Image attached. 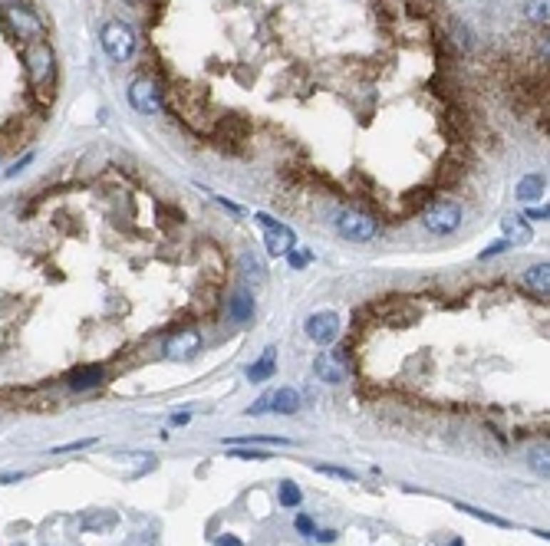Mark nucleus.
Listing matches in <instances>:
<instances>
[{
	"label": "nucleus",
	"instance_id": "nucleus-15",
	"mask_svg": "<svg viewBox=\"0 0 550 546\" xmlns=\"http://www.w3.org/2000/svg\"><path fill=\"white\" fill-rule=\"evenodd\" d=\"M228 316H231L234 323H248L250 316H254V299H250L248 290H238L234 299L228 303Z\"/></svg>",
	"mask_w": 550,
	"mask_h": 546
},
{
	"label": "nucleus",
	"instance_id": "nucleus-28",
	"mask_svg": "<svg viewBox=\"0 0 550 546\" xmlns=\"http://www.w3.org/2000/svg\"><path fill=\"white\" fill-rule=\"evenodd\" d=\"M244 267H248V270H250V277H258V280H264V264H260V260H254V257H244Z\"/></svg>",
	"mask_w": 550,
	"mask_h": 546
},
{
	"label": "nucleus",
	"instance_id": "nucleus-4",
	"mask_svg": "<svg viewBox=\"0 0 550 546\" xmlns=\"http://www.w3.org/2000/svg\"><path fill=\"white\" fill-rule=\"evenodd\" d=\"M4 30H7L10 36H17V40L34 43L44 36V20L36 17L30 7H17V4H14V7L4 10Z\"/></svg>",
	"mask_w": 550,
	"mask_h": 546
},
{
	"label": "nucleus",
	"instance_id": "nucleus-10",
	"mask_svg": "<svg viewBox=\"0 0 550 546\" xmlns=\"http://www.w3.org/2000/svg\"><path fill=\"white\" fill-rule=\"evenodd\" d=\"M313 376L323 378V382H330V385H340L346 378L343 359L336 356V352H320L317 362H313Z\"/></svg>",
	"mask_w": 550,
	"mask_h": 546
},
{
	"label": "nucleus",
	"instance_id": "nucleus-22",
	"mask_svg": "<svg viewBox=\"0 0 550 546\" xmlns=\"http://www.w3.org/2000/svg\"><path fill=\"white\" fill-rule=\"evenodd\" d=\"M547 7H550V0H531L527 4V17L534 24H547Z\"/></svg>",
	"mask_w": 550,
	"mask_h": 546
},
{
	"label": "nucleus",
	"instance_id": "nucleus-20",
	"mask_svg": "<svg viewBox=\"0 0 550 546\" xmlns=\"http://www.w3.org/2000/svg\"><path fill=\"white\" fill-rule=\"evenodd\" d=\"M527 458H531L534 474H541V478H547V474H550V464H547V444H537V448H534V451L527 454Z\"/></svg>",
	"mask_w": 550,
	"mask_h": 546
},
{
	"label": "nucleus",
	"instance_id": "nucleus-37",
	"mask_svg": "<svg viewBox=\"0 0 550 546\" xmlns=\"http://www.w3.org/2000/svg\"><path fill=\"white\" fill-rule=\"evenodd\" d=\"M527 214H531L534 221H547V205H544V207H531Z\"/></svg>",
	"mask_w": 550,
	"mask_h": 546
},
{
	"label": "nucleus",
	"instance_id": "nucleus-14",
	"mask_svg": "<svg viewBox=\"0 0 550 546\" xmlns=\"http://www.w3.org/2000/svg\"><path fill=\"white\" fill-rule=\"evenodd\" d=\"M547 191V178L544 175H527L517 181V201H537Z\"/></svg>",
	"mask_w": 550,
	"mask_h": 546
},
{
	"label": "nucleus",
	"instance_id": "nucleus-9",
	"mask_svg": "<svg viewBox=\"0 0 550 546\" xmlns=\"http://www.w3.org/2000/svg\"><path fill=\"white\" fill-rule=\"evenodd\" d=\"M303 329H307V336L317 342V346H330V342H336V336H340V316H336L333 309L313 313Z\"/></svg>",
	"mask_w": 550,
	"mask_h": 546
},
{
	"label": "nucleus",
	"instance_id": "nucleus-34",
	"mask_svg": "<svg viewBox=\"0 0 550 546\" xmlns=\"http://www.w3.org/2000/svg\"><path fill=\"white\" fill-rule=\"evenodd\" d=\"M264 411H270V395H264V398H260L258 405L248 411V415H264Z\"/></svg>",
	"mask_w": 550,
	"mask_h": 546
},
{
	"label": "nucleus",
	"instance_id": "nucleus-19",
	"mask_svg": "<svg viewBox=\"0 0 550 546\" xmlns=\"http://www.w3.org/2000/svg\"><path fill=\"white\" fill-rule=\"evenodd\" d=\"M458 510H464L468 517H474V520H484V523H491V527H501V530H507L511 523L504 520V517H494V513H488V510H478V507H468V504H458Z\"/></svg>",
	"mask_w": 550,
	"mask_h": 546
},
{
	"label": "nucleus",
	"instance_id": "nucleus-16",
	"mask_svg": "<svg viewBox=\"0 0 550 546\" xmlns=\"http://www.w3.org/2000/svg\"><path fill=\"white\" fill-rule=\"evenodd\" d=\"M524 283L531 287V290H537L541 297H547L550 293V264L544 260V264H534L531 270L524 273Z\"/></svg>",
	"mask_w": 550,
	"mask_h": 546
},
{
	"label": "nucleus",
	"instance_id": "nucleus-26",
	"mask_svg": "<svg viewBox=\"0 0 550 546\" xmlns=\"http://www.w3.org/2000/svg\"><path fill=\"white\" fill-rule=\"evenodd\" d=\"M96 438H83V441H73V444H60V448H53V454H69V451H83V448H93Z\"/></svg>",
	"mask_w": 550,
	"mask_h": 546
},
{
	"label": "nucleus",
	"instance_id": "nucleus-25",
	"mask_svg": "<svg viewBox=\"0 0 550 546\" xmlns=\"http://www.w3.org/2000/svg\"><path fill=\"white\" fill-rule=\"evenodd\" d=\"M293 527H297V533H303V537H313V533H317V523H313V517H310V513H297Z\"/></svg>",
	"mask_w": 550,
	"mask_h": 546
},
{
	"label": "nucleus",
	"instance_id": "nucleus-32",
	"mask_svg": "<svg viewBox=\"0 0 550 546\" xmlns=\"http://www.w3.org/2000/svg\"><path fill=\"white\" fill-rule=\"evenodd\" d=\"M336 537H340L336 530H317V533H313V540H317V543H336Z\"/></svg>",
	"mask_w": 550,
	"mask_h": 546
},
{
	"label": "nucleus",
	"instance_id": "nucleus-21",
	"mask_svg": "<svg viewBox=\"0 0 550 546\" xmlns=\"http://www.w3.org/2000/svg\"><path fill=\"white\" fill-rule=\"evenodd\" d=\"M287 260H290L293 270H303L307 264H313V254H310V250H303V247H290V250H287Z\"/></svg>",
	"mask_w": 550,
	"mask_h": 546
},
{
	"label": "nucleus",
	"instance_id": "nucleus-1",
	"mask_svg": "<svg viewBox=\"0 0 550 546\" xmlns=\"http://www.w3.org/2000/svg\"><path fill=\"white\" fill-rule=\"evenodd\" d=\"M26 60V73H30V86L34 89H50L53 79H56V60H53V50L46 40H34L24 53Z\"/></svg>",
	"mask_w": 550,
	"mask_h": 546
},
{
	"label": "nucleus",
	"instance_id": "nucleus-36",
	"mask_svg": "<svg viewBox=\"0 0 550 546\" xmlns=\"http://www.w3.org/2000/svg\"><path fill=\"white\" fill-rule=\"evenodd\" d=\"M188 421H191V415H188V411H178V415H172V425H175V428L188 425Z\"/></svg>",
	"mask_w": 550,
	"mask_h": 546
},
{
	"label": "nucleus",
	"instance_id": "nucleus-35",
	"mask_svg": "<svg viewBox=\"0 0 550 546\" xmlns=\"http://www.w3.org/2000/svg\"><path fill=\"white\" fill-rule=\"evenodd\" d=\"M26 474L24 470H10V474H0V484H17V480H24Z\"/></svg>",
	"mask_w": 550,
	"mask_h": 546
},
{
	"label": "nucleus",
	"instance_id": "nucleus-2",
	"mask_svg": "<svg viewBox=\"0 0 550 546\" xmlns=\"http://www.w3.org/2000/svg\"><path fill=\"white\" fill-rule=\"evenodd\" d=\"M333 227L340 237L352 240V244H366V240L376 237V221H372L366 211H356V207H343V211H336L333 217Z\"/></svg>",
	"mask_w": 550,
	"mask_h": 546
},
{
	"label": "nucleus",
	"instance_id": "nucleus-24",
	"mask_svg": "<svg viewBox=\"0 0 550 546\" xmlns=\"http://www.w3.org/2000/svg\"><path fill=\"white\" fill-rule=\"evenodd\" d=\"M320 474H330V478H340V480H356V474L346 468H336V464H317Z\"/></svg>",
	"mask_w": 550,
	"mask_h": 546
},
{
	"label": "nucleus",
	"instance_id": "nucleus-33",
	"mask_svg": "<svg viewBox=\"0 0 550 546\" xmlns=\"http://www.w3.org/2000/svg\"><path fill=\"white\" fill-rule=\"evenodd\" d=\"M30 162H34V155H24V158H20V162H14V168H7L4 175H7V178H14V175H17V171H24Z\"/></svg>",
	"mask_w": 550,
	"mask_h": 546
},
{
	"label": "nucleus",
	"instance_id": "nucleus-11",
	"mask_svg": "<svg viewBox=\"0 0 550 546\" xmlns=\"http://www.w3.org/2000/svg\"><path fill=\"white\" fill-rule=\"evenodd\" d=\"M300 405H303L300 392L290 388V385H284V388H277V392L270 395V411H277V415H297Z\"/></svg>",
	"mask_w": 550,
	"mask_h": 546
},
{
	"label": "nucleus",
	"instance_id": "nucleus-12",
	"mask_svg": "<svg viewBox=\"0 0 550 546\" xmlns=\"http://www.w3.org/2000/svg\"><path fill=\"white\" fill-rule=\"evenodd\" d=\"M103 366H83V369H73V372H69V388H73V392H86V388H96V385L103 382Z\"/></svg>",
	"mask_w": 550,
	"mask_h": 546
},
{
	"label": "nucleus",
	"instance_id": "nucleus-27",
	"mask_svg": "<svg viewBox=\"0 0 550 546\" xmlns=\"http://www.w3.org/2000/svg\"><path fill=\"white\" fill-rule=\"evenodd\" d=\"M254 441L258 444H290V438H264L260 435V438H241V441H231V444H254Z\"/></svg>",
	"mask_w": 550,
	"mask_h": 546
},
{
	"label": "nucleus",
	"instance_id": "nucleus-8",
	"mask_svg": "<svg viewBox=\"0 0 550 546\" xmlns=\"http://www.w3.org/2000/svg\"><path fill=\"white\" fill-rule=\"evenodd\" d=\"M201 352V333L198 329H178L175 336H168L165 339V356L168 359H178V362H188V359H195Z\"/></svg>",
	"mask_w": 550,
	"mask_h": 546
},
{
	"label": "nucleus",
	"instance_id": "nucleus-17",
	"mask_svg": "<svg viewBox=\"0 0 550 546\" xmlns=\"http://www.w3.org/2000/svg\"><path fill=\"white\" fill-rule=\"evenodd\" d=\"M501 227H504L507 240H521V244H527V240H531V227H527L524 217H504V221H501Z\"/></svg>",
	"mask_w": 550,
	"mask_h": 546
},
{
	"label": "nucleus",
	"instance_id": "nucleus-5",
	"mask_svg": "<svg viewBox=\"0 0 550 546\" xmlns=\"http://www.w3.org/2000/svg\"><path fill=\"white\" fill-rule=\"evenodd\" d=\"M254 221L264 227V234H267V254H270V257H280V254H287L290 247H297V237H293V231L287 227V224L274 221L270 214H254Z\"/></svg>",
	"mask_w": 550,
	"mask_h": 546
},
{
	"label": "nucleus",
	"instance_id": "nucleus-31",
	"mask_svg": "<svg viewBox=\"0 0 550 546\" xmlns=\"http://www.w3.org/2000/svg\"><path fill=\"white\" fill-rule=\"evenodd\" d=\"M452 30H455V43H458V46H462V50H468V43H472V40H468V30H464L462 24H452Z\"/></svg>",
	"mask_w": 550,
	"mask_h": 546
},
{
	"label": "nucleus",
	"instance_id": "nucleus-13",
	"mask_svg": "<svg viewBox=\"0 0 550 546\" xmlns=\"http://www.w3.org/2000/svg\"><path fill=\"white\" fill-rule=\"evenodd\" d=\"M274 369H277V349L267 346L258 362L248 369V382H267V378H274Z\"/></svg>",
	"mask_w": 550,
	"mask_h": 546
},
{
	"label": "nucleus",
	"instance_id": "nucleus-29",
	"mask_svg": "<svg viewBox=\"0 0 550 546\" xmlns=\"http://www.w3.org/2000/svg\"><path fill=\"white\" fill-rule=\"evenodd\" d=\"M507 247H511V240H494L488 250H482V260H488V257H494V254H504Z\"/></svg>",
	"mask_w": 550,
	"mask_h": 546
},
{
	"label": "nucleus",
	"instance_id": "nucleus-18",
	"mask_svg": "<svg viewBox=\"0 0 550 546\" xmlns=\"http://www.w3.org/2000/svg\"><path fill=\"white\" fill-rule=\"evenodd\" d=\"M277 497H280V507H287V510H293V507L303 504V490L293 480H280V490H277Z\"/></svg>",
	"mask_w": 550,
	"mask_h": 546
},
{
	"label": "nucleus",
	"instance_id": "nucleus-3",
	"mask_svg": "<svg viewBox=\"0 0 550 546\" xmlns=\"http://www.w3.org/2000/svg\"><path fill=\"white\" fill-rule=\"evenodd\" d=\"M99 40H103V50L112 63H126L136 53V30L129 24H122V20H109L103 26Z\"/></svg>",
	"mask_w": 550,
	"mask_h": 546
},
{
	"label": "nucleus",
	"instance_id": "nucleus-6",
	"mask_svg": "<svg viewBox=\"0 0 550 546\" xmlns=\"http://www.w3.org/2000/svg\"><path fill=\"white\" fill-rule=\"evenodd\" d=\"M425 227L432 234H452L458 231V224H462V207L452 205V201H435V205L425 211Z\"/></svg>",
	"mask_w": 550,
	"mask_h": 546
},
{
	"label": "nucleus",
	"instance_id": "nucleus-30",
	"mask_svg": "<svg viewBox=\"0 0 550 546\" xmlns=\"http://www.w3.org/2000/svg\"><path fill=\"white\" fill-rule=\"evenodd\" d=\"M215 546H244V540L234 533H221V537H215Z\"/></svg>",
	"mask_w": 550,
	"mask_h": 546
},
{
	"label": "nucleus",
	"instance_id": "nucleus-23",
	"mask_svg": "<svg viewBox=\"0 0 550 546\" xmlns=\"http://www.w3.org/2000/svg\"><path fill=\"white\" fill-rule=\"evenodd\" d=\"M231 458H238V461H267V458H270V454L267 451H244V448H234L231 444Z\"/></svg>",
	"mask_w": 550,
	"mask_h": 546
},
{
	"label": "nucleus",
	"instance_id": "nucleus-38",
	"mask_svg": "<svg viewBox=\"0 0 550 546\" xmlns=\"http://www.w3.org/2000/svg\"><path fill=\"white\" fill-rule=\"evenodd\" d=\"M448 546H464V540H452V543H448Z\"/></svg>",
	"mask_w": 550,
	"mask_h": 546
},
{
	"label": "nucleus",
	"instance_id": "nucleus-7",
	"mask_svg": "<svg viewBox=\"0 0 550 546\" xmlns=\"http://www.w3.org/2000/svg\"><path fill=\"white\" fill-rule=\"evenodd\" d=\"M129 103L136 112H142V115H155V112L162 109V89L152 83V79H136V83L129 86Z\"/></svg>",
	"mask_w": 550,
	"mask_h": 546
}]
</instances>
